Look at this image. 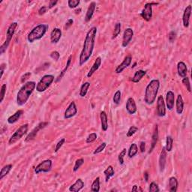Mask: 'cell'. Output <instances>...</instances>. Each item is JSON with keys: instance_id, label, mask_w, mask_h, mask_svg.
Instances as JSON below:
<instances>
[{"instance_id": "cell-1", "label": "cell", "mask_w": 192, "mask_h": 192, "mask_svg": "<svg viewBox=\"0 0 192 192\" xmlns=\"http://www.w3.org/2000/svg\"><path fill=\"white\" fill-rule=\"evenodd\" d=\"M96 35L97 28L95 26L92 27L87 33L83 50L80 55V59H79V64L80 66L83 65L86 62H87L92 55L95 43H96Z\"/></svg>"}, {"instance_id": "cell-2", "label": "cell", "mask_w": 192, "mask_h": 192, "mask_svg": "<svg viewBox=\"0 0 192 192\" xmlns=\"http://www.w3.org/2000/svg\"><path fill=\"white\" fill-rule=\"evenodd\" d=\"M36 88V83L34 81H29L24 83L17 95V103L19 106L24 105Z\"/></svg>"}, {"instance_id": "cell-3", "label": "cell", "mask_w": 192, "mask_h": 192, "mask_svg": "<svg viewBox=\"0 0 192 192\" xmlns=\"http://www.w3.org/2000/svg\"><path fill=\"white\" fill-rule=\"evenodd\" d=\"M159 88H160V82L157 79L152 80L147 85L144 96V102L146 105H152L155 101Z\"/></svg>"}, {"instance_id": "cell-4", "label": "cell", "mask_w": 192, "mask_h": 192, "mask_svg": "<svg viewBox=\"0 0 192 192\" xmlns=\"http://www.w3.org/2000/svg\"><path fill=\"white\" fill-rule=\"evenodd\" d=\"M48 26L47 24H39L35 26L31 32L29 33L27 40L29 43H33L34 41L40 40L45 35Z\"/></svg>"}, {"instance_id": "cell-5", "label": "cell", "mask_w": 192, "mask_h": 192, "mask_svg": "<svg viewBox=\"0 0 192 192\" xmlns=\"http://www.w3.org/2000/svg\"><path fill=\"white\" fill-rule=\"evenodd\" d=\"M17 26H18L17 23L14 22L12 23L9 26V27L8 28V30H7L6 32V40H5L4 44H2L1 47H0V53H1V54H2V53L6 51L7 48L8 47V45H9L11 41L12 38H13L14 33H15V30L16 29H17Z\"/></svg>"}, {"instance_id": "cell-6", "label": "cell", "mask_w": 192, "mask_h": 192, "mask_svg": "<svg viewBox=\"0 0 192 192\" xmlns=\"http://www.w3.org/2000/svg\"><path fill=\"white\" fill-rule=\"evenodd\" d=\"M54 76L52 74H46L43 76L36 86V90L38 92H43L54 81Z\"/></svg>"}, {"instance_id": "cell-7", "label": "cell", "mask_w": 192, "mask_h": 192, "mask_svg": "<svg viewBox=\"0 0 192 192\" xmlns=\"http://www.w3.org/2000/svg\"><path fill=\"white\" fill-rule=\"evenodd\" d=\"M28 129H29L28 124H24V125H21V126L20 127V128L17 129L13 134H12L11 137H10L9 141H8L9 144L11 145L14 144V143H15L16 142L18 141L19 140H20L21 138L27 133Z\"/></svg>"}, {"instance_id": "cell-8", "label": "cell", "mask_w": 192, "mask_h": 192, "mask_svg": "<svg viewBox=\"0 0 192 192\" xmlns=\"http://www.w3.org/2000/svg\"><path fill=\"white\" fill-rule=\"evenodd\" d=\"M52 165H53V162L50 159L43 161L35 168V173L36 174H39L40 173H48L51 170Z\"/></svg>"}, {"instance_id": "cell-9", "label": "cell", "mask_w": 192, "mask_h": 192, "mask_svg": "<svg viewBox=\"0 0 192 192\" xmlns=\"http://www.w3.org/2000/svg\"><path fill=\"white\" fill-rule=\"evenodd\" d=\"M152 5H158V3H146L141 13L142 18L146 21H150L152 18Z\"/></svg>"}, {"instance_id": "cell-10", "label": "cell", "mask_w": 192, "mask_h": 192, "mask_svg": "<svg viewBox=\"0 0 192 192\" xmlns=\"http://www.w3.org/2000/svg\"><path fill=\"white\" fill-rule=\"evenodd\" d=\"M48 123H45V122H42V123H40L38 124V125H37L36 127H35V128L32 129V131L31 132L29 133V134H28L27 137H26V139H25V141L26 142H29L30 141H32V140H34L36 137V135L38 134V133L39 131L41 130V129L45 128L47 125H48Z\"/></svg>"}, {"instance_id": "cell-11", "label": "cell", "mask_w": 192, "mask_h": 192, "mask_svg": "<svg viewBox=\"0 0 192 192\" xmlns=\"http://www.w3.org/2000/svg\"><path fill=\"white\" fill-rule=\"evenodd\" d=\"M157 115L159 117H164L166 115V105L162 96H159L157 99Z\"/></svg>"}, {"instance_id": "cell-12", "label": "cell", "mask_w": 192, "mask_h": 192, "mask_svg": "<svg viewBox=\"0 0 192 192\" xmlns=\"http://www.w3.org/2000/svg\"><path fill=\"white\" fill-rule=\"evenodd\" d=\"M78 114V108H77L76 104L72 101L70 103L69 107L66 109L65 112L64 118L66 119H69L70 118H72L75 115Z\"/></svg>"}, {"instance_id": "cell-13", "label": "cell", "mask_w": 192, "mask_h": 192, "mask_svg": "<svg viewBox=\"0 0 192 192\" xmlns=\"http://www.w3.org/2000/svg\"><path fill=\"white\" fill-rule=\"evenodd\" d=\"M133 36H134V31H133L132 29L127 28L124 31L123 44H122L123 47H126L128 45L129 43L132 41Z\"/></svg>"}, {"instance_id": "cell-14", "label": "cell", "mask_w": 192, "mask_h": 192, "mask_svg": "<svg viewBox=\"0 0 192 192\" xmlns=\"http://www.w3.org/2000/svg\"><path fill=\"white\" fill-rule=\"evenodd\" d=\"M132 58L131 56H128L125 57V60H123V62L117 66V68H116V70H115V72L116 74H120L123 72L124 70L127 69V68L130 65L131 63H132Z\"/></svg>"}, {"instance_id": "cell-15", "label": "cell", "mask_w": 192, "mask_h": 192, "mask_svg": "<svg viewBox=\"0 0 192 192\" xmlns=\"http://www.w3.org/2000/svg\"><path fill=\"white\" fill-rule=\"evenodd\" d=\"M192 7L191 5H188L185 8L184 11V13L182 15V21H183V26L185 28H188L189 26V20L191 17Z\"/></svg>"}, {"instance_id": "cell-16", "label": "cell", "mask_w": 192, "mask_h": 192, "mask_svg": "<svg viewBox=\"0 0 192 192\" xmlns=\"http://www.w3.org/2000/svg\"><path fill=\"white\" fill-rule=\"evenodd\" d=\"M175 104V94L173 92L168 91L166 96V106L169 110H172Z\"/></svg>"}, {"instance_id": "cell-17", "label": "cell", "mask_w": 192, "mask_h": 192, "mask_svg": "<svg viewBox=\"0 0 192 192\" xmlns=\"http://www.w3.org/2000/svg\"><path fill=\"white\" fill-rule=\"evenodd\" d=\"M137 105L133 98H129L126 102V110L129 114L133 115L137 112Z\"/></svg>"}, {"instance_id": "cell-18", "label": "cell", "mask_w": 192, "mask_h": 192, "mask_svg": "<svg viewBox=\"0 0 192 192\" xmlns=\"http://www.w3.org/2000/svg\"><path fill=\"white\" fill-rule=\"evenodd\" d=\"M62 37V31L60 29L54 28L51 33V41L52 44H57Z\"/></svg>"}, {"instance_id": "cell-19", "label": "cell", "mask_w": 192, "mask_h": 192, "mask_svg": "<svg viewBox=\"0 0 192 192\" xmlns=\"http://www.w3.org/2000/svg\"><path fill=\"white\" fill-rule=\"evenodd\" d=\"M96 8V3L95 2H92L89 5V8H88L87 9V14H86L85 16L86 22H89V21H90V20L92 18V16L93 14H94Z\"/></svg>"}, {"instance_id": "cell-20", "label": "cell", "mask_w": 192, "mask_h": 192, "mask_svg": "<svg viewBox=\"0 0 192 192\" xmlns=\"http://www.w3.org/2000/svg\"><path fill=\"white\" fill-rule=\"evenodd\" d=\"M101 62H102L101 58L100 56H98V58L96 59V60L95 61L94 64L92 65V66L91 67V69H90V70H89V71L88 72V74H87L88 78H91V77L93 75V74H94L95 72H96L97 70H98V69H99L100 66H101Z\"/></svg>"}, {"instance_id": "cell-21", "label": "cell", "mask_w": 192, "mask_h": 192, "mask_svg": "<svg viewBox=\"0 0 192 192\" xmlns=\"http://www.w3.org/2000/svg\"><path fill=\"white\" fill-rule=\"evenodd\" d=\"M177 71H178V74L181 78H185L187 75L188 69L187 65L184 62H179L177 64Z\"/></svg>"}, {"instance_id": "cell-22", "label": "cell", "mask_w": 192, "mask_h": 192, "mask_svg": "<svg viewBox=\"0 0 192 192\" xmlns=\"http://www.w3.org/2000/svg\"><path fill=\"white\" fill-rule=\"evenodd\" d=\"M167 160V151L165 148H163L161 152L160 157H159V167H160V171L163 172L164 170L165 165H166Z\"/></svg>"}, {"instance_id": "cell-23", "label": "cell", "mask_w": 192, "mask_h": 192, "mask_svg": "<svg viewBox=\"0 0 192 192\" xmlns=\"http://www.w3.org/2000/svg\"><path fill=\"white\" fill-rule=\"evenodd\" d=\"M84 187V182L81 179H78L72 185L70 186L69 191L72 192H78Z\"/></svg>"}, {"instance_id": "cell-24", "label": "cell", "mask_w": 192, "mask_h": 192, "mask_svg": "<svg viewBox=\"0 0 192 192\" xmlns=\"http://www.w3.org/2000/svg\"><path fill=\"white\" fill-rule=\"evenodd\" d=\"M158 139H159V125H155V130H154L153 134H152V143H151V147H150V150L149 152V153H151L153 151V150L155 149L156 146V143L158 142Z\"/></svg>"}, {"instance_id": "cell-25", "label": "cell", "mask_w": 192, "mask_h": 192, "mask_svg": "<svg viewBox=\"0 0 192 192\" xmlns=\"http://www.w3.org/2000/svg\"><path fill=\"white\" fill-rule=\"evenodd\" d=\"M176 110L177 114H182L184 110V101H183L182 96L181 95H178L176 101Z\"/></svg>"}, {"instance_id": "cell-26", "label": "cell", "mask_w": 192, "mask_h": 192, "mask_svg": "<svg viewBox=\"0 0 192 192\" xmlns=\"http://www.w3.org/2000/svg\"><path fill=\"white\" fill-rule=\"evenodd\" d=\"M168 191L170 192H176L177 191L179 186V182L176 178L174 176L170 177L169 179V184H168Z\"/></svg>"}, {"instance_id": "cell-27", "label": "cell", "mask_w": 192, "mask_h": 192, "mask_svg": "<svg viewBox=\"0 0 192 192\" xmlns=\"http://www.w3.org/2000/svg\"><path fill=\"white\" fill-rule=\"evenodd\" d=\"M100 119H101V129L104 132H107L108 129V120H107V115L105 111H102L100 114Z\"/></svg>"}, {"instance_id": "cell-28", "label": "cell", "mask_w": 192, "mask_h": 192, "mask_svg": "<svg viewBox=\"0 0 192 192\" xmlns=\"http://www.w3.org/2000/svg\"><path fill=\"white\" fill-rule=\"evenodd\" d=\"M23 114V111L22 110H17L15 114L12 115V116H11L10 117H8L7 122H8V124H11H11L17 123V122L19 120L20 118V116H22Z\"/></svg>"}, {"instance_id": "cell-29", "label": "cell", "mask_w": 192, "mask_h": 192, "mask_svg": "<svg viewBox=\"0 0 192 192\" xmlns=\"http://www.w3.org/2000/svg\"><path fill=\"white\" fill-rule=\"evenodd\" d=\"M146 74V71H143V70H139V71H136L134 74V77L132 79V81L133 83H139L141 80V79Z\"/></svg>"}, {"instance_id": "cell-30", "label": "cell", "mask_w": 192, "mask_h": 192, "mask_svg": "<svg viewBox=\"0 0 192 192\" xmlns=\"http://www.w3.org/2000/svg\"><path fill=\"white\" fill-rule=\"evenodd\" d=\"M104 174H105V182H107L109 180H110V177L114 176L115 174V171L113 166L110 165V166L107 167V169L104 171Z\"/></svg>"}, {"instance_id": "cell-31", "label": "cell", "mask_w": 192, "mask_h": 192, "mask_svg": "<svg viewBox=\"0 0 192 192\" xmlns=\"http://www.w3.org/2000/svg\"><path fill=\"white\" fill-rule=\"evenodd\" d=\"M12 169L11 164H7L2 168L1 172H0V180H2L6 175H8V173Z\"/></svg>"}, {"instance_id": "cell-32", "label": "cell", "mask_w": 192, "mask_h": 192, "mask_svg": "<svg viewBox=\"0 0 192 192\" xmlns=\"http://www.w3.org/2000/svg\"><path fill=\"white\" fill-rule=\"evenodd\" d=\"M138 152V147L137 146V144H135V143H132V145H131L130 147H129V150L128 152V155L129 158H132L134 157V156H135L137 155Z\"/></svg>"}, {"instance_id": "cell-33", "label": "cell", "mask_w": 192, "mask_h": 192, "mask_svg": "<svg viewBox=\"0 0 192 192\" xmlns=\"http://www.w3.org/2000/svg\"><path fill=\"white\" fill-rule=\"evenodd\" d=\"M89 87H90V83H89V82L84 83L81 86V87H80V96L85 97L86 96H87L88 89H89Z\"/></svg>"}, {"instance_id": "cell-34", "label": "cell", "mask_w": 192, "mask_h": 192, "mask_svg": "<svg viewBox=\"0 0 192 192\" xmlns=\"http://www.w3.org/2000/svg\"><path fill=\"white\" fill-rule=\"evenodd\" d=\"M71 60H72V56H69V59H68V60H67V63H66V65H65V69L62 70V71H61V73H60V74L59 75V77L58 78H57V80H56V81H59V80H61V79H62V77L64 76L65 75V74L66 73V71H67V70H68V69H69V65H71Z\"/></svg>"}, {"instance_id": "cell-35", "label": "cell", "mask_w": 192, "mask_h": 192, "mask_svg": "<svg viewBox=\"0 0 192 192\" xmlns=\"http://www.w3.org/2000/svg\"><path fill=\"white\" fill-rule=\"evenodd\" d=\"M91 191L93 192H98L100 191V178L97 177V178L93 181L92 184Z\"/></svg>"}, {"instance_id": "cell-36", "label": "cell", "mask_w": 192, "mask_h": 192, "mask_svg": "<svg viewBox=\"0 0 192 192\" xmlns=\"http://www.w3.org/2000/svg\"><path fill=\"white\" fill-rule=\"evenodd\" d=\"M173 138H172L171 136H167L166 140V146L164 147L167 152H171L172 149H173Z\"/></svg>"}, {"instance_id": "cell-37", "label": "cell", "mask_w": 192, "mask_h": 192, "mask_svg": "<svg viewBox=\"0 0 192 192\" xmlns=\"http://www.w3.org/2000/svg\"><path fill=\"white\" fill-rule=\"evenodd\" d=\"M120 32H121V23H117L116 25H115L114 33H113L112 39L116 38L119 35Z\"/></svg>"}, {"instance_id": "cell-38", "label": "cell", "mask_w": 192, "mask_h": 192, "mask_svg": "<svg viewBox=\"0 0 192 192\" xmlns=\"http://www.w3.org/2000/svg\"><path fill=\"white\" fill-rule=\"evenodd\" d=\"M83 163H84L83 159H78V160H76V161H75V164L73 168V171L74 172L78 171V170H79V168H80L83 164Z\"/></svg>"}, {"instance_id": "cell-39", "label": "cell", "mask_w": 192, "mask_h": 192, "mask_svg": "<svg viewBox=\"0 0 192 192\" xmlns=\"http://www.w3.org/2000/svg\"><path fill=\"white\" fill-rule=\"evenodd\" d=\"M80 0H69L68 1V5L70 8H75L80 5Z\"/></svg>"}, {"instance_id": "cell-40", "label": "cell", "mask_w": 192, "mask_h": 192, "mask_svg": "<svg viewBox=\"0 0 192 192\" xmlns=\"http://www.w3.org/2000/svg\"><path fill=\"white\" fill-rule=\"evenodd\" d=\"M120 100H121V92H120L119 90H118V91H116V93L114 94L113 101H114V104H116V105H119Z\"/></svg>"}, {"instance_id": "cell-41", "label": "cell", "mask_w": 192, "mask_h": 192, "mask_svg": "<svg viewBox=\"0 0 192 192\" xmlns=\"http://www.w3.org/2000/svg\"><path fill=\"white\" fill-rule=\"evenodd\" d=\"M126 152H127L126 149H123V151H122L119 153V157H118V159H119V162L120 165H123V164H124V157L126 155Z\"/></svg>"}, {"instance_id": "cell-42", "label": "cell", "mask_w": 192, "mask_h": 192, "mask_svg": "<svg viewBox=\"0 0 192 192\" xmlns=\"http://www.w3.org/2000/svg\"><path fill=\"white\" fill-rule=\"evenodd\" d=\"M182 83L184 84L185 87H186V89H187V90L189 92H191V84H190L189 78H187V77H185V78H183Z\"/></svg>"}, {"instance_id": "cell-43", "label": "cell", "mask_w": 192, "mask_h": 192, "mask_svg": "<svg viewBox=\"0 0 192 192\" xmlns=\"http://www.w3.org/2000/svg\"><path fill=\"white\" fill-rule=\"evenodd\" d=\"M6 89H7V85L6 84H3L1 87V94H0V102H2L4 100L5 93H6Z\"/></svg>"}, {"instance_id": "cell-44", "label": "cell", "mask_w": 192, "mask_h": 192, "mask_svg": "<svg viewBox=\"0 0 192 192\" xmlns=\"http://www.w3.org/2000/svg\"><path fill=\"white\" fill-rule=\"evenodd\" d=\"M150 192H159V188L158 185L157 183L155 182H152L150 183Z\"/></svg>"}, {"instance_id": "cell-45", "label": "cell", "mask_w": 192, "mask_h": 192, "mask_svg": "<svg viewBox=\"0 0 192 192\" xmlns=\"http://www.w3.org/2000/svg\"><path fill=\"white\" fill-rule=\"evenodd\" d=\"M138 131V128H137L136 126H132L130 128L128 129V132H127V137H132L133 135H134V134H135L136 132H137Z\"/></svg>"}, {"instance_id": "cell-46", "label": "cell", "mask_w": 192, "mask_h": 192, "mask_svg": "<svg viewBox=\"0 0 192 192\" xmlns=\"http://www.w3.org/2000/svg\"><path fill=\"white\" fill-rule=\"evenodd\" d=\"M106 146H107V143H102L98 147V148H96V150H95L94 152H93V154H94V155H96V154H98V153H100V152H103L104 150H105Z\"/></svg>"}, {"instance_id": "cell-47", "label": "cell", "mask_w": 192, "mask_h": 192, "mask_svg": "<svg viewBox=\"0 0 192 192\" xmlns=\"http://www.w3.org/2000/svg\"><path fill=\"white\" fill-rule=\"evenodd\" d=\"M97 139V134L96 133H92L89 134L87 138V143H91L92 142H94Z\"/></svg>"}, {"instance_id": "cell-48", "label": "cell", "mask_w": 192, "mask_h": 192, "mask_svg": "<svg viewBox=\"0 0 192 192\" xmlns=\"http://www.w3.org/2000/svg\"><path fill=\"white\" fill-rule=\"evenodd\" d=\"M65 142V138H62V139H61L60 141H59L58 143H57L56 146V148H55V150H54V152H57L59 151V150H60L61 147L63 146Z\"/></svg>"}, {"instance_id": "cell-49", "label": "cell", "mask_w": 192, "mask_h": 192, "mask_svg": "<svg viewBox=\"0 0 192 192\" xmlns=\"http://www.w3.org/2000/svg\"><path fill=\"white\" fill-rule=\"evenodd\" d=\"M176 33L174 31L170 32L169 35H168V39H169L170 43H173L176 40Z\"/></svg>"}, {"instance_id": "cell-50", "label": "cell", "mask_w": 192, "mask_h": 192, "mask_svg": "<svg viewBox=\"0 0 192 192\" xmlns=\"http://www.w3.org/2000/svg\"><path fill=\"white\" fill-rule=\"evenodd\" d=\"M51 57L53 59V60H54L56 61H58L60 57V54L58 51H53L51 53Z\"/></svg>"}, {"instance_id": "cell-51", "label": "cell", "mask_w": 192, "mask_h": 192, "mask_svg": "<svg viewBox=\"0 0 192 192\" xmlns=\"http://www.w3.org/2000/svg\"><path fill=\"white\" fill-rule=\"evenodd\" d=\"M30 76H31V73H30V72L26 73L24 75H23V76L21 77V82L24 83L26 80H28V78H29Z\"/></svg>"}, {"instance_id": "cell-52", "label": "cell", "mask_w": 192, "mask_h": 192, "mask_svg": "<svg viewBox=\"0 0 192 192\" xmlns=\"http://www.w3.org/2000/svg\"><path fill=\"white\" fill-rule=\"evenodd\" d=\"M140 150H141V152L142 153L145 152L146 150V143L144 141L141 142V144H140Z\"/></svg>"}, {"instance_id": "cell-53", "label": "cell", "mask_w": 192, "mask_h": 192, "mask_svg": "<svg viewBox=\"0 0 192 192\" xmlns=\"http://www.w3.org/2000/svg\"><path fill=\"white\" fill-rule=\"evenodd\" d=\"M47 8L46 6H42L40 9L38 10V14L39 15H43L47 12Z\"/></svg>"}, {"instance_id": "cell-54", "label": "cell", "mask_w": 192, "mask_h": 192, "mask_svg": "<svg viewBox=\"0 0 192 192\" xmlns=\"http://www.w3.org/2000/svg\"><path fill=\"white\" fill-rule=\"evenodd\" d=\"M73 23H74V20H73L72 19H69V20H68V21L65 23V29H69L70 26H71V25L73 24Z\"/></svg>"}, {"instance_id": "cell-55", "label": "cell", "mask_w": 192, "mask_h": 192, "mask_svg": "<svg viewBox=\"0 0 192 192\" xmlns=\"http://www.w3.org/2000/svg\"><path fill=\"white\" fill-rule=\"evenodd\" d=\"M57 3H58V1H57V0H56V1H54V0H51V1L49 2V6H48V8L51 9V8H53Z\"/></svg>"}, {"instance_id": "cell-56", "label": "cell", "mask_w": 192, "mask_h": 192, "mask_svg": "<svg viewBox=\"0 0 192 192\" xmlns=\"http://www.w3.org/2000/svg\"><path fill=\"white\" fill-rule=\"evenodd\" d=\"M143 191V190H142L141 188L139 187V186L137 185H134L133 186V188H132V191Z\"/></svg>"}, {"instance_id": "cell-57", "label": "cell", "mask_w": 192, "mask_h": 192, "mask_svg": "<svg viewBox=\"0 0 192 192\" xmlns=\"http://www.w3.org/2000/svg\"><path fill=\"white\" fill-rule=\"evenodd\" d=\"M5 68V64H4V63L2 64L1 65V78H2V77L3 73H4Z\"/></svg>"}, {"instance_id": "cell-58", "label": "cell", "mask_w": 192, "mask_h": 192, "mask_svg": "<svg viewBox=\"0 0 192 192\" xmlns=\"http://www.w3.org/2000/svg\"><path fill=\"white\" fill-rule=\"evenodd\" d=\"M144 179H145V181H146V182H148V180H149V174H148V173H147V172L146 171L144 173Z\"/></svg>"}]
</instances>
